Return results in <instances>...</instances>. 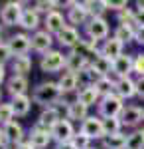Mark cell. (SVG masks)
Masks as SVG:
<instances>
[{"mask_svg": "<svg viewBox=\"0 0 144 149\" xmlns=\"http://www.w3.org/2000/svg\"><path fill=\"white\" fill-rule=\"evenodd\" d=\"M4 76H6V72H4V66H0V84L4 81Z\"/></svg>", "mask_w": 144, "mask_h": 149, "instance_id": "cell-48", "label": "cell"}, {"mask_svg": "<svg viewBox=\"0 0 144 149\" xmlns=\"http://www.w3.org/2000/svg\"><path fill=\"white\" fill-rule=\"evenodd\" d=\"M103 119V117H101ZM122 121H121V117H105L103 119V129H105V137L107 135H117V133H121V129H122Z\"/></svg>", "mask_w": 144, "mask_h": 149, "instance_id": "cell-31", "label": "cell"}, {"mask_svg": "<svg viewBox=\"0 0 144 149\" xmlns=\"http://www.w3.org/2000/svg\"><path fill=\"white\" fill-rule=\"evenodd\" d=\"M2 129H4V133H6L8 143H18V145L22 143L24 131H22V125H20L18 121H10V123H6Z\"/></svg>", "mask_w": 144, "mask_h": 149, "instance_id": "cell-25", "label": "cell"}, {"mask_svg": "<svg viewBox=\"0 0 144 149\" xmlns=\"http://www.w3.org/2000/svg\"><path fill=\"white\" fill-rule=\"evenodd\" d=\"M122 50H124V44L112 36V38H107V40L103 42V46H101V56H105V58H109V60L115 62L117 58H121L122 54H124Z\"/></svg>", "mask_w": 144, "mask_h": 149, "instance_id": "cell-12", "label": "cell"}, {"mask_svg": "<svg viewBox=\"0 0 144 149\" xmlns=\"http://www.w3.org/2000/svg\"><path fill=\"white\" fill-rule=\"evenodd\" d=\"M65 60H67V56H63L61 52H57V50H49V52L42 58L40 68H42V72L53 74V72H59L61 68H65Z\"/></svg>", "mask_w": 144, "mask_h": 149, "instance_id": "cell-3", "label": "cell"}, {"mask_svg": "<svg viewBox=\"0 0 144 149\" xmlns=\"http://www.w3.org/2000/svg\"><path fill=\"white\" fill-rule=\"evenodd\" d=\"M51 44H53V38L47 30H40L32 36V50L40 52V54H47Z\"/></svg>", "mask_w": 144, "mask_h": 149, "instance_id": "cell-13", "label": "cell"}, {"mask_svg": "<svg viewBox=\"0 0 144 149\" xmlns=\"http://www.w3.org/2000/svg\"><path fill=\"white\" fill-rule=\"evenodd\" d=\"M101 149H126V135H107L105 139H101Z\"/></svg>", "mask_w": 144, "mask_h": 149, "instance_id": "cell-27", "label": "cell"}, {"mask_svg": "<svg viewBox=\"0 0 144 149\" xmlns=\"http://www.w3.org/2000/svg\"><path fill=\"white\" fill-rule=\"evenodd\" d=\"M14 109H12V103H0V123H10L14 121Z\"/></svg>", "mask_w": 144, "mask_h": 149, "instance_id": "cell-35", "label": "cell"}, {"mask_svg": "<svg viewBox=\"0 0 144 149\" xmlns=\"http://www.w3.org/2000/svg\"><path fill=\"white\" fill-rule=\"evenodd\" d=\"M142 26H144V10L134 8V28H142Z\"/></svg>", "mask_w": 144, "mask_h": 149, "instance_id": "cell-42", "label": "cell"}, {"mask_svg": "<svg viewBox=\"0 0 144 149\" xmlns=\"http://www.w3.org/2000/svg\"><path fill=\"white\" fill-rule=\"evenodd\" d=\"M16 149H36V147H34L30 141H28V143H24V141H22L20 145H16Z\"/></svg>", "mask_w": 144, "mask_h": 149, "instance_id": "cell-47", "label": "cell"}, {"mask_svg": "<svg viewBox=\"0 0 144 149\" xmlns=\"http://www.w3.org/2000/svg\"><path fill=\"white\" fill-rule=\"evenodd\" d=\"M85 32L93 42H99V40H107L109 38V22L105 18H91L89 24L85 26Z\"/></svg>", "mask_w": 144, "mask_h": 149, "instance_id": "cell-4", "label": "cell"}, {"mask_svg": "<svg viewBox=\"0 0 144 149\" xmlns=\"http://www.w3.org/2000/svg\"><path fill=\"white\" fill-rule=\"evenodd\" d=\"M30 70H32V60H30V56L14 58V62H12V72H14V76L26 78V74H28Z\"/></svg>", "mask_w": 144, "mask_h": 149, "instance_id": "cell-28", "label": "cell"}, {"mask_svg": "<svg viewBox=\"0 0 144 149\" xmlns=\"http://www.w3.org/2000/svg\"><path fill=\"white\" fill-rule=\"evenodd\" d=\"M57 42H59L61 46L75 48L79 42H81V36H79L77 28H73V26H65V28L57 34Z\"/></svg>", "mask_w": 144, "mask_h": 149, "instance_id": "cell-16", "label": "cell"}, {"mask_svg": "<svg viewBox=\"0 0 144 149\" xmlns=\"http://www.w3.org/2000/svg\"><path fill=\"white\" fill-rule=\"evenodd\" d=\"M77 102L83 103V105H87V107H91V105H95V103L101 102V95H99V92H97L95 86H87V88L83 86L77 93Z\"/></svg>", "mask_w": 144, "mask_h": 149, "instance_id": "cell-18", "label": "cell"}, {"mask_svg": "<svg viewBox=\"0 0 144 149\" xmlns=\"http://www.w3.org/2000/svg\"><path fill=\"white\" fill-rule=\"evenodd\" d=\"M121 121L126 127H136L138 123L144 121V109L138 105H124V109L121 113Z\"/></svg>", "mask_w": 144, "mask_h": 149, "instance_id": "cell-10", "label": "cell"}, {"mask_svg": "<svg viewBox=\"0 0 144 149\" xmlns=\"http://www.w3.org/2000/svg\"><path fill=\"white\" fill-rule=\"evenodd\" d=\"M71 141L75 143V147H77V149H89V147H91V139H89L85 133H81V131L75 133Z\"/></svg>", "mask_w": 144, "mask_h": 149, "instance_id": "cell-36", "label": "cell"}, {"mask_svg": "<svg viewBox=\"0 0 144 149\" xmlns=\"http://www.w3.org/2000/svg\"><path fill=\"white\" fill-rule=\"evenodd\" d=\"M89 149H95V147H89Z\"/></svg>", "mask_w": 144, "mask_h": 149, "instance_id": "cell-52", "label": "cell"}, {"mask_svg": "<svg viewBox=\"0 0 144 149\" xmlns=\"http://www.w3.org/2000/svg\"><path fill=\"white\" fill-rule=\"evenodd\" d=\"M0 38H2V28H0Z\"/></svg>", "mask_w": 144, "mask_h": 149, "instance_id": "cell-50", "label": "cell"}, {"mask_svg": "<svg viewBox=\"0 0 144 149\" xmlns=\"http://www.w3.org/2000/svg\"><path fill=\"white\" fill-rule=\"evenodd\" d=\"M8 48H10L12 56H26L28 52H30V48H32V38H28L26 34H16L10 38V42H8Z\"/></svg>", "mask_w": 144, "mask_h": 149, "instance_id": "cell-11", "label": "cell"}, {"mask_svg": "<svg viewBox=\"0 0 144 149\" xmlns=\"http://www.w3.org/2000/svg\"><path fill=\"white\" fill-rule=\"evenodd\" d=\"M119 22L134 26V8H124L122 12H119Z\"/></svg>", "mask_w": 144, "mask_h": 149, "instance_id": "cell-37", "label": "cell"}, {"mask_svg": "<svg viewBox=\"0 0 144 149\" xmlns=\"http://www.w3.org/2000/svg\"><path fill=\"white\" fill-rule=\"evenodd\" d=\"M95 88H97V92H99L101 97H105V95H111V93H115L117 80H111V76H107V78H99V81L95 84Z\"/></svg>", "mask_w": 144, "mask_h": 149, "instance_id": "cell-32", "label": "cell"}, {"mask_svg": "<svg viewBox=\"0 0 144 149\" xmlns=\"http://www.w3.org/2000/svg\"><path fill=\"white\" fill-rule=\"evenodd\" d=\"M0 12H2V10H0Z\"/></svg>", "mask_w": 144, "mask_h": 149, "instance_id": "cell-53", "label": "cell"}, {"mask_svg": "<svg viewBox=\"0 0 144 149\" xmlns=\"http://www.w3.org/2000/svg\"><path fill=\"white\" fill-rule=\"evenodd\" d=\"M81 133H85L89 139H105V129H103V119L89 115L81 123Z\"/></svg>", "mask_w": 144, "mask_h": 149, "instance_id": "cell-7", "label": "cell"}, {"mask_svg": "<svg viewBox=\"0 0 144 149\" xmlns=\"http://www.w3.org/2000/svg\"><path fill=\"white\" fill-rule=\"evenodd\" d=\"M91 66V62H87L85 58L77 56V54H67V60H65V70L67 72H71V74H79V72H83V70Z\"/></svg>", "mask_w": 144, "mask_h": 149, "instance_id": "cell-20", "label": "cell"}, {"mask_svg": "<svg viewBox=\"0 0 144 149\" xmlns=\"http://www.w3.org/2000/svg\"><path fill=\"white\" fill-rule=\"evenodd\" d=\"M49 133H51V139H56L57 143H67V141H71L73 135H75L73 123L69 119H59L56 125L49 129Z\"/></svg>", "mask_w": 144, "mask_h": 149, "instance_id": "cell-6", "label": "cell"}, {"mask_svg": "<svg viewBox=\"0 0 144 149\" xmlns=\"http://www.w3.org/2000/svg\"><path fill=\"white\" fill-rule=\"evenodd\" d=\"M61 117H59V111H57L56 107H47V109H44L42 113H40V119H38V125L44 127V129H51V127L56 125L57 121H59Z\"/></svg>", "mask_w": 144, "mask_h": 149, "instance_id": "cell-19", "label": "cell"}, {"mask_svg": "<svg viewBox=\"0 0 144 149\" xmlns=\"http://www.w3.org/2000/svg\"><path fill=\"white\" fill-rule=\"evenodd\" d=\"M99 105V117H121L122 109H124V100H121L117 93H111V95H105L101 97Z\"/></svg>", "mask_w": 144, "mask_h": 149, "instance_id": "cell-2", "label": "cell"}, {"mask_svg": "<svg viewBox=\"0 0 144 149\" xmlns=\"http://www.w3.org/2000/svg\"><path fill=\"white\" fill-rule=\"evenodd\" d=\"M67 6H71L69 12H67V20L73 24V28L75 26H81V24L87 26L89 20H91V14L87 12L83 2H67Z\"/></svg>", "mask_w": 144, "mask_h": 149, "instance_id": "cell-5", "label": "cell"}, {"mask_svg": "<svg viewBox=\"0 0 144 149\" xmlns=\"http://www.w3.org/2000/svg\"><path fill=\"white\" fill-rule=\"evenodd\" d=\"M12 109H14V115H28L30 107H32V100L28 95H16L12 97Z\"/></svg>", "mask_w": 144, "mask_h": 149, "instance_id": "cell-29", "label": "cell"}, {"mask_svg": "<svg viewBox=\"0 0 144 149\" xmlns=\"http://www.w3.org/2000/svg\"><path fill=\"white\" fill-rule=\"evenodd\" d=\"M22 4L20 2H8L2 6V12H0V18H2V24L6 26H16L20 24V18H22Z\"/></svg>", "mask_w": 144, "mask_h": 149, "instance_id": "cell-8", "label": "cell"}, {"mask_svg": "<svg viewBox=\"0 0 144 149\" xmlns=\"http://www.w3.org/2000/svg\"><path fill=\"white\" fill-rule=\"evenodd\" d=\"M10 58H12V52H10V48H8V44L0 42V66H4Z\"/></svg>", "mask_w": 144, "mask_h": 149, "instance_id": "cell-40", "label": "cell"}, {"mask_svg": "<svg viewBox=\"0 0 144 149\" xmlns=\"http://www.w3.org/2000/svg\"><path fill=\"white\" fill-rule=\"evenodd\" d=\"M57 149H77V147H75V143H73V141H67V143H59Z\"/></svg>", "mask_w": 144, "mask_h": 149, "instance_id": "cell-46", "label": "cell"}, {"mask_svg": "<svg viewBox=\"0 0 144 149\" xmlns=\"http://www.w3.org/2000/svg\"><path fill=\"white\" fill-rule=\"evenodd\" d=\"M20 26L24 30H36L40 26V16H38L36 8H24L22 18H20Z\"/></svg>", "mask_w": 144, "mask_h": 149, "instance_id": "cell-24", "label": "cell"}, {"mask_svg": "<svg viewBox=\"0 0 144 149\" xmlns=\"http://www.w3.org/2000/svg\"><path fill=\"white\" fill-rule=\"evenodd\" d=\"M134 42L144 46V26L142 28H136V36H134Z\"/></svg>", "mask_w": 144, "mask_h": 149, "instance_id": "cell-44", "label": "cell"}, {"mask_svg": "<svg viewBox=\"0 0 144 149\" xmlns=\"http://www.w3.org/2000/svg\"><path fill=\"white\" fill-rule=\"evenodd\" d=\"M8 145V139H6V133H4V129H0V149L6 147Z\"/></svg>", "mask_w": 144, "mask_h": 149, "instance_id": "cell-45", "label": "cell"}, {"mask_svg": "<svg viewBox=\"0 0 144 149\" xmlns=\"http://www.w3.org/2000/svg\"><path fill=\"white\" fill-rule=\"evenodd\" d=\"M49 141H51V133L36 123L34 129H32V135H30V143H32L36 149H44V147L49 145Z\"/></svg>", "mask_w": 144, "mask_h": 149, "instance_id": "cell-15", "label": "cell"}, {"mask_svg": "<svg viewBox=\"0 0 144 149\" xmlns=\"http://www.w3.org/2000/svg\"><path fill=\"white\" fill-rule=\"evenodd\" d=\"M8 92H10L12 97H16V95H26V92H28V78L12 76L10 80H8Z\"/></svg>", "mask_w": 144, "mask_h": 149, "instance_id": "cell-21", "label": "cell"}, {"mask_svg": "<svg viewBox=\"0 0 144 149\" xmlns=\"http://www.w3.org/2000/svg\"><path fill=\"white\" fill-rule=\"evenodd\" d=\"M61 93L63 92L59 90V86H57L56 81H44V84L36 86V90H34V102L40 103V105L51 107L53 103L59 102Z\"/></svg>", "mask_w": 144, "mask_h": 149, "instance_id": "cell-1", "label": "cell"}, {"mask_svg": "<svg viewBox=\"0 0 144 149\" xmlns=\"http://www.w3.org/2000/svg\"><path fill=\"white\" fill-rule=\"evenodd\" d=\"M126 149H144L142 131H132L126 135Z\"/></svg>", "mask_w": 144, "mask_h": 149, "instance_id": "cell-34", "label": "cell"}, {"mask_svg": "<svg viewBox=\"0 0 144 149\" xmlns=\"http://www.w3.org/2000/svg\"><path fill=\"white\" fill-rule=\"evenodd\" d=\"M91 68L95 70L101 78H107V76H111V74H112V60H109V58H105V56H101V54H99V56L91 62Z\"/></svg>", "mask_w": 144, "mask_h": 149, "instance_id": "cell-22", "label": "cell"}, {"mask_svg": "<svg viewBox=\"0 0 144 149\" xmlns=\"http://www.w3.org/2000/svg\"><path fill=\"white\" fill-rule=\"evenodd\" d=\"M140 131H142V135H144V127H142V129H140Z\"/></svg>", "mask_w": 144, "mask_h": 149, "instance_id": "cell-51", "label": "cell"}, {"mask_svg": "<svg viewBox=\"0 0 144 149\" xmlns=\"http://www.w3.org/2000/svg\"><path fill=\"white\" fill-rule=\"evenodd\" d=\"M134 36H136V28L130 24H119L117 30H115V38L121 40L122 44H130L134 42Z\"/></svg>", "mask_w": 144, "mask_h": 149, "instance_id": "cell-26", "label": "cell"}, {"mask_svg": "<svg viewBox=\"0 0 144 149\" xmlns=\"http://www.w3.org/2000/svg\"><path fill=\"white\" fill-rule=\"evenodd\" d=\"M87 109H89L87 105H83V103H79L77 100H75L73 103H69V105H67V119H69V121H71V119H75V121H81V123H83V121L89 117Z\"/></svg>", "mask_w": 144, "mask_h": 149, "instance_id": "cell-23", "label": "cell"}, {"mask_svg": "<svg viewBox=\"0 0 144 149\" xmlns=\"http://www.w3.org/2000/svg\"><path fill=\"white\" fill-rule=\"evenodd\" d=\"M134 72L138 76H144V54H136L134 56Z\"/></svg>", "mask_w": 144, "mask_h": 149, "instance_id": "cell-41", "label": "cell"}, {"mask_svg": "<svg viewBox=\"0 0 144 149\" xmlns=\"http://www.w3.org/2000/svg\"><path fill=\"white\" fill-rule=\"evenodd\" d=\"M132 72H134V56H130V54H122L121 58H117L112 62V74L117 76V80L130 78Z\"/></svg>", "mask_w": 144, "mask_h": 149, "instance_id": "cell-9", "label": "cell"}, {"mask_svg": "<svg viewBox=\"0 0 144 149\" xmlns=\"http://www.w3.org/2000/svg\"><path fill=\"white\" fill-rule=\"evenodd\" d=\"M83 4H85L87 12L91 14V18H103V12L107 10L105 0H87V2H83Z\"/></svg>", "mask_w": 144, "mask_h": 149, "instance_id": "cell-33", "label": "cell"}, {"mask_svg": "<svg viewBox=\"0 0 144 149\" xmlns=\"http://www.w3.org/2000/svg\"><path fill=\"white\" fill-rule=\"evenodd\" d=\"M105 4H107V10H115V12H122L124 8H128L126 0H105Z\"/></svg>", "mask_w": 144, "mask_h": 149, "instance_id": "cell-38", "label": "cell"}, {"mask_svg": "<svg viewBox=\"0 0 144 149\" xmlns=\"http://www.w3.org/2000/svg\"><path fill=\"white\" fill-rule=\"evenodd\" d=\"M136 8H142L144 10V0H138V2H136Z\"/></svg>", "mask_w": 144, "mask_h": 149, "instance_id": "cell-49", "label": "cell"}, {"mask_svg": "<svg viewBox=\"0 0 144 149\" xmlns=\"http://www.w3.org/2000/svg\"><path fill=\"white\" fill-rule=\"evenodd\" d=\"M77 84H79L77 74H71V72H65V74H63V76L59 78V81H57L59 90H61L63 93H67V92H75Z\"/></svg>", "mask_w": 144, "mask_h": 149, "instance_id": "cell-30", "label": "cell"}, {"mask_svg": "<svg viewBox=\"0 0 144 149\" xmlns=\"http://www.w3.org/2000/svg\"><path fill=\"white\" fill-rule=\"evenodd\" d=\"M56 6H57V2H45V0H40V2H36V12H45V16H47V14L53 12Z\"/></svg>", "mask_w": 144, "mask_h": 149, "instance_id": "cell-39", "label": "cell"}, {"mask_svg": "<svg viewBox=\"0 0 144 149\" xmlns=\"http://www.w3.org/2000/svg\"><path fill=\"white\" fill-rule=\"evenodd\" d=\"M65 26H67V24H65V18H63L61 12L53 10L51 14L45 16V30H47L49 34H59Z\"/></svg>", "mask_w": 144, "mask_h": 149, "instance_id": "cell-17", "label": "cell"}, {"mask_svg": "<svg viewBox=\"0 0 144 149\" xmlns=\"http://www.w3.org/2000/svg\"><path fill=\"white\" fill-rule=\"evenodd\" d=\"M115 93L121 100H130V97H134L136 95V80H132V78H121V80H117Z\"/></svg>", "mask_w": 144, "mask_h": 149, "instance_id": "cell-14", "label": "cell"}, {"mask_svg": "<svg viewBox=\"0 0 144 149\" xmlns=\"http://www.w3.org/2000/svg\"><path fill=\"white\" fill-rule=\"evenodd\" d=\"M136 97L144 100V76L136 78Z\"/></svg>", "mask_w": 144, "mask_h": 149, "instance_id": "cell-43", "label": "cell"}]
</instances>
